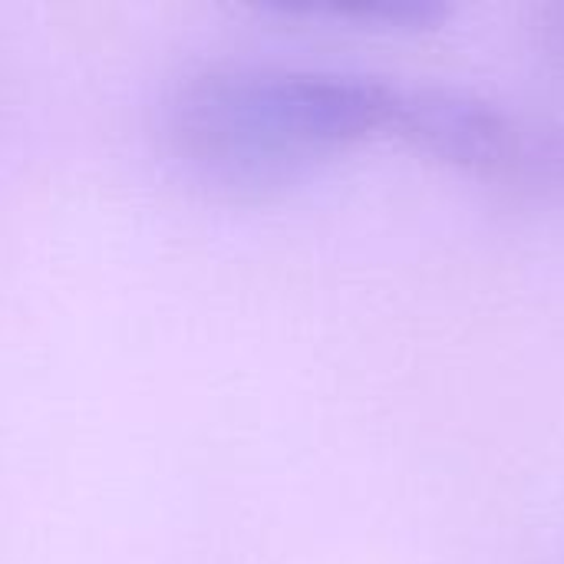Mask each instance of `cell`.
Segmentation results:
<instances>
[{
    "label": "cell",
    "instance_id": "6da1fadb",
    "mask_svg": "<svg viewBox=\"0 0 564 564\" xmlns=\"http://www.w3.org/2000/svg\"><path fill=\"white\" fill-rule=\"evenodd\" d=\"M393 102L397 86L367 76L221 63L175 89L165 132L205 185L268 195L390 135Z\"/></svg>",
    "mask_w": 564,
    "mask_h": 564
},
{
    "label": "cell",
    "instance_id": "7a4b0ae2",
    "mask_svg": "<svg viewBox=\"0 0 564 564\" xmlns=\"http://www.w3.org/2000/svg\"><path fill=\"white\" fill-rule=\"evenodd\" d=\"M390 135L463 172H496L516 155V132L496 106L440 86H397Z\"/></svg>",
    "mask_w": 564,
    "mask_h": 564
},
{
    "label": "cell",
    "instance_id": "3957f363",
    "mask_svg": "<svg viewBox=\"0 0 564 564\" xmlns=\"http://www.w3.org/2000/svg\"><path fill=\"white\" fill-rule=\"evenodd\" d=\"M274 10L294 17H334L367 26L423 30L446 17V7L430 0H344V3H278Z\"/></svg>",
    "mask_w": 564,
    "mask_h": 564
}]
</instances>
